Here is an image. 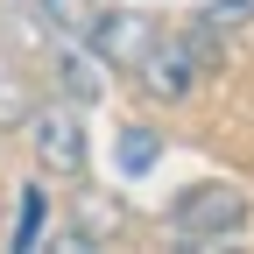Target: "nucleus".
<instances>
[{
	"instance_id": "nucleus-6",
	"label": "nucleus",
	"mask_w": 254,
	"mask_h": 254,
	"mask_svg": "<svg viewBox=\"0 0 254 254\" xmlns=\"http://www.w3.org/2000/svg\"><path fill=\"white\" fill-rule=\"evenodd\" d=\"M28 113H36V92H28L21 64L0 57V134H7V127H28Z\"/></svg>"
},
{
	"instance_id": "nucleus-5",
	"label": "nucleus",
	"mask_w": 254,
	"mask_h": 254,
	"mask_svg": "<svg viewBox=\"0 0 254 254\" xmlns=\"http://www.w3.org/2000/svg\"><path fill=\"white\" fill-rule=\"evenodd\" d=\"M99 71H113L99 50H71V43L57 50V85H64V99H78V106H85V99H99V92H106Z\"/></svg>"
},
{
	"instance_id": "nucleus-9",
	"label": "nucleus",
	"mask_w": 254,
	"mask_h": 254,
	"mask_svg": "<svg viewBox=\"0 0 254 254\" xmlns=\"http://www.w3.org/2000/svg\"><path fill=\"white\" fill-rule=\"evenodd\" d=\"M43 14H50L57 28H85V21H92V0H43Z\"/></svg>"
},
{
	"instance_id": "nucleus-3",
	"label": "nucleus",
	"mask_w": 254,
	"mask_h": 254,
	"mask_svg": "<svg viewBox=\"0 0 254 254\" xmlns=\"http://www.w3.org/2000/svg\"><path fill=\"white\" fill-rule=\"evenodd\" d=\"M85 43L99 50L113 71H141V64L155 57V43H163V21H155V14H141V7H92Z\"/></svg>"
},
{
	"instance_id": "nucleus-2",
	"label": "nucleus",
	"mask_w": 254,
	"mask_h": 254,
	"mask_svg": "<svg viewBox=\"0 0 254 254\" xmlns=\"http://www.w3.org/2000/svg\"><path fill=\"white\" fill-rule=\"evenodd\" d=\"M212 64H219V36H212V28H184V36H163V43H155V57L141 64L134 78L155 92V99H190Z\"/></svg>"
},
{
	"instance_id": "nucleus-1",
	"label": "nucleus",
	"mask_w": 254,
	"mask_h": 254,
	"mask_svg": "<svg viewBox=\"0 0 254 254\" xmlns=\"http://www.w3.org/2000/svg\"><path fill=\"white\" fill-rule=\"evenodd\" d=\"M247 219H254V205H247L240 184H190L184 198L170 205V226H177V240H190V247H219V240H233Z\"/></svg>"
},
{
	"instance_id": "nucleus-10",
	"label": "nucleus",
	"mask_w": 254,
	"mask_h": 254,
	"mask_svg": "<svg viewBox=\"0 0 254 254\" xmlns=\"http://www.w3.org/2000/svg\"><path fill=\"white\" fill-rule=\"evenodd\" d=\"M36 226H43V198L28 190V205H21V226H14V247H36Z\"/></svg>"
},
{
	"instance_id": "nucleus-7",
	"label": "nucleus",
	"mask_w": 254,
	"mask_h": 254,
	"mask_svg": "<svg viewBox=\"0 0 254 254\" xmlns=\"http://www.w3.org/2000/svg\"><path fill=\"white\" fill-rule=\"evenodd\" d=\"M155 155H163V134H155V127H120V148H113L120 177H148Z\"/></svg>"
},
{
	"instance_id": "nucleus-4",
	"label": "nucleus",
	"mask_w": 254,
	"mask_h": 254,
	"mask_svg": "<svg viewBox=\"0 0 254 254\" xmlns=\"http://www.w3.org/2000/svg\"><path fill=\"white\" fill-rule=\"evenodd\" d=\"M28 148L50 177H78L85 170V120H78V99H57V106H36L28 113Z\"/></svg>"
},
{
	"instance_id": "nucleus-8",
	"label": "nucleus",
	"mask_w": 254,
	"mask_h": 254,
	"mask_svg": "<svg viewBox=\"0 0 254 254\" xmlns=\"http://www.w3.org/2000/svg\"><path fill=\"white\" fill-rule=\"evenodd\" d=\"M247 21H254V0H205L198 7V28H212V36H233Z\"/></svg>"
}]
</instances>
